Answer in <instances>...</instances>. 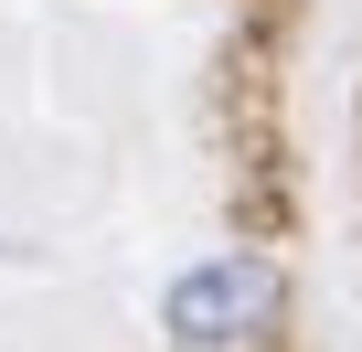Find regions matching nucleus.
Wrapping results in <instances>:
<instances>
[{
  "mask_svg": "<svg viewBox=\"0 0 362 352\" xmlns=\"http://www.w3.org/2000/svg\"><path fill=\"white\" fill-rule=\"evenodd\" d=\"M277 320H288V278L267 256H203V267H181L170 299H160V331L181 352H235V341H256Z\"/></svg>",
  "mask_w": 362,
  "mask_h": 352,
  "instance_id": "nucleus-1",
  "label": "nucleus"
}]
</instances>
